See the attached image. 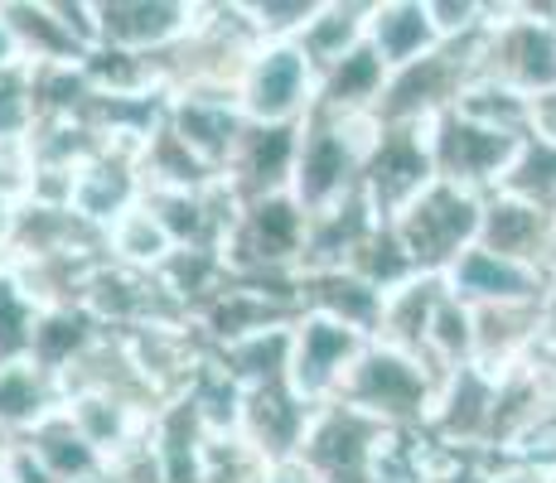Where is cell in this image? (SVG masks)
Instances as JSON below:
<instances>
[{
  "label": "cell",
  "mask_w": 556,
  "mask_h": 483,
  "mask_svg": "<svg viewBox=\"0 0 556 483\" xmlns=\"http://www.w3.org/2000/svg\"><path fill=\"white\" fill-rule=\"evenodd\" d=\"M556 5H489V25L479 35V78L518 97H542L556 88Z\"/></svg>",
  "instance_id": "1"
},
{
  "label": "cell",
  "mask_w": 556,
  "mask_h": 483,
  "mask_svg": "<svg viewBox=\"0 0 556 483\" xmlns=\"http://www.w3.org/2000/svg\"><path fill=\"white\" fill-rule=\"evenodd\" d=\"M435 396H441V378L421 358H406L397 348L368 343V353L339 382L334 402L354 406V411L392 425V431H426Z\"/></svg>",
  "instance_id": "2"
},
{
  "label": "cell",
  "mask_w": 556,
  "mask_h": 483,
  "mask_svg": "<svg viewBox=\"0 0 556 483\" xmlns=\"http://www.w3.org/2000/svg\"><path fill=\"white\" fill-rule=\"evenodd\" d=\"M479 223H484V199L459 185L435 179L397 223H388L412 252L421 276H445L469 246H479Z\"/></svg>",
  "instance_id": "3"
},
{
  "label": "cell",
  "mask_w": 556,
  "mask_h": 483,
  "mask_svg": "<svg viewBox=\"0 0 556 483\" xmlns=\"http://www.w3.org/2000/svg\"><path fill=\"white\" fill-rule=\"evenodd\" d=\"M431 131V155H435V179L445 185H459L479 199L504 189L513 160L528 136H513V131H498V126H484L465 112H441L435 122H426Z\"/></svg>",
  "instance_id": "4"
},
{
  "label": "cell",
  "mask_w": 556,
  "mask_h": 483,
  "mask_svg": "<svg viewBox=\"0 0 556 483\" xmlns=\"http://www.w3.org/2000/svg\"><path fill=\"white\" fill-rule=\"evenodd\" d=\"M315 97H319V73L301 45L256 49L238 88L242 116L252 126H295V116L305 106H315Z\"/></svg>",
  "instance_id": "5"
},
{
  "label": "cell",
  "mask_w": 556,
  "mask_h": 483,
  "mask_svg": "<svg viewBox=\"0 0 556 483\" xmlns=\"http://www.w3.org/2000/svg\"><path fill=\"white\" fill-rule=\"evenodd\" d=\"M368 343L372 339L354 325H339V319H329V315H305L291 339V372H286V382H291L295 396L309 406L334 402L339 382H344L349 368L368 353Z\"/></svg>",
  "instance_id": "6"
},
{
  "label": "cell",
  "mask_w": 556,
  "mask_h": 483,
  "mask_svg": "<svg viewBox=\"0 0 556 483\" xmlns=\"http://www.w3.org/2000/svg\"><path fill=\"white\" fill-rule=\"evenodd\" d=\"M547 271L538 266L508 262V256H494L484 246H469L465 256L445 271V290L455 300H465L469 309H489V305H538L547 295Z\"/></svg>",
  "instance_id": "7"
},
{
  "label": "cell",
  "mask_w": 556,
  "mask_h": 483,
  "mask_svg": "<svg viewBox=\"0 0 556 483\" xmlns=\"http://www.w3.org/2000/svg\"><path fill=\"white\" fill-rule=\"evenodd\" d=\"M194 5H98V49H165L194 29Z\"/></svg>",
  "instance_id": "8"
},
{
  "label": "cell",
  "mask_w": 556,
  "mask_h": 483,
  "mask_svg": "<svg viewBox=\"0 0 556 483\" xmlns=\"http://www.w3.org/2000/svg\"><path fill=\"white\" fill-rule=\"evenodd\" d=\"M445 39L435 35V20L426 0H388V5H372L368 20V49L388 63V73L406 68V63L435 53Z\"/></svg>",
  "instance_id": "9"
},
{
  "label": "cell",
  "mask_w": 556,
  "mask_h": 483,
  "mask_svg": "<svg viewBox=\"0 0 556 483\" xmlns=\"http://www.w3.org/2000/svg\"><path fill=\"white\" fill-rule=\"evenodd\" d=\"M445 300V276H416V281L397 285L382 305V325L372 343L382 348H397L406 358H426V343H431V325L435 309Z\"/></svg>",
  "instance_id": "10"
},
{
  "label": "cell",
  "mask_w": 556,
  "mask_h": 483,
  "mask_svg": "<svg viewBox=\"0 0 556 483\" xmlns=\"http://www.w3.org/2000/svg\"><path fill=\"white\" fill-rule=\"evenodd\" d=\"M295 155H301V131L295 126H252L242 131L238 150H232L228 165L238 169V185H252L256 193H276V185L295 175Z\"/></svg>",
  "instance_id": "11"
},
{
  "label": "cell",
  "mask_w": 556,
  "mask_h": 483,
  "mask_svg": "<svg viewBox=\"0 0 556 483\" xmlns=\"http://www.w3.org/2000/svg\"><path fill=\"white\" fill-rule=\"evenodd\" d=\"M29 455L45 465V474L53 483H92V474H102V455L83 440V431L68 421V411H53L29 431Z\"/></svg>",
  "instance_id": "12"
},
{
  "label": "cell",
  "mask_w": 556,
  "mask_h": 483,
  "mask_svg": "<svg viewBox=\"0 0 556 483\" xmlns=\"http://www.w3.org/2000/svg\"><path fill=\"white\" fill-rule=\"evenodd\" d=\"M106 246H112V252L122 256L126 266H136V271L165 266L169 256H175V238H169L165 223L151 213V203H136V208H126L122 218L106 228Z\"/></svg>",
  "instance_id": "13"
},
{
  "label": "cell",
  "mask_w": 556,
  "mask_h": 483,
  "mask_svg": "<svg viewBox=\"0 0 556 483\" xmlns=\"http://www.w3.org/2000/svg\"><path fill=\"white\" fill-rule=\"evenodd\" d=\"M45 378L49 372L35 363H5L0 368V425H29L35 431L45 416L59 411Z\"/></svg>",
  "instance_id": "14"
},
{
  "label": "cell",
  "mask_w": 556,
  "mask_h": 483,
  "mask_svg": "<svg viewBox=\"0 0 556 483\" xmlns=\"http://www.w3.org/2000/svg\"><path fill=\"white\" fill-rule=\"evenodd\" d=\"M498 193H513V199L556 213V150L542 145V141H522L518 160H513V169H508V179Z\"/></svg>",
  "instance_id": "15"
},
{
  "label": "cell",
  "mask_w": 556,
  "mask_h": 483,
  "mask_svg": "<svg viewBox=\"0 0 556 483\" xmlns=\"http://www.w3.org/2000/svg\"><path fill=\"white\" fill-rule=\"evenodd\" d=\"M528 141H542L556 150V88L528 102Z\"/></svg>",
  "instance_id": "16"
},
{
  "label": "cell",
  "mask_w": 556,
  "mask_h": 483,
  "mask_svg": "<svg viewBox=\"0 0 556 483\" xmlns=\"http://www.w3.org/2000/svg\"><path fill=\"white\" fill-rule=\"evenodd\" d=\"M232 15H238V10H228V25H232ZM228 25H218L223 35H228ZM199 53H203V59H228V45H218V49H199ZM194 88H203V92H208V88H223V68L203 63V68L194 73Z\"/></svg>",
  "instance_id": "17"
},
{
  "label": "cell",
  "mask_w": 556,
  "mask_h": 483,
  "mask_svg": "<svg viewBox=\"0 0 556 483\" xmlns=\"http://www.w3.org/2000/svg\"><path fill=\"white\" fill-rule=\"evenodd\" d=\"M542 353L556 358V276L547 281V295H542Z\"/></svg>",
  "instance_id": "18"
},
{
  "label": "cell",
  "mask_w": 556,
  "mask_h": 483,
  "mask_svg": "<svg viewBox=\"0 0 556 483\" xmlns=\"http://www.w3.org/2000/svg\"><path fill=\"white\" fill-rule=\"evenodd\" d=\"M489 483H547V474H542V469H528V465H513V459H498Z\"/></svg>",
  "instance_id": "19"
},
{
  "label": "cell",
  "mask_w": 556,
  "mask_h": 483,
  "mask_svg": "<svg viewBox=\"0 0 556 483\" xmlns=\"http://www.w3.org/2000/svg\"><path fill=\"white\" fill-rule=\"evenodd\" d=\"M15 59H25V49H20V39H15V35H10L5 15H0V73H5Z\"/></svg>",
  "instance_id": "20"
},
{
  "label": "cell",
  "mask_w": 556,
  "mask_h": 483,
  "mask_svg": "<svg viewBox=\"0 0 556 483\" xmlns=\"http://www.w3.org/2000/svg\"><path fill=\"white\" fill-rule=\"evenodd\" d=\"M15 223H20L15 203H10V199H0V246H5V242H15Z\"/></svg>",
  "instance_id": "21"
},
{
  "label": "cell",
  "mask_w": 556,
  "mask_h": 483,
  "mask_svg": "<svg viewBox=\"0 0 556 483\" xmlns=\"http://www.w3.org/2000/svg\"><path fill=\"white\" fill-rule=\"evenodd\" d=\"M547 483H556V469H547Z\"/></svg>",
  "instance_id": "22"
},
{
  "label": "cell",
  "mask_w": 556,
  "mask_h": 483,
  "mask_svg": "<svg viewBox=\"0 0 556 483\" xmlns=\"http://www.w3.org/2000/svg\"><path fill=\"white\" fill-rule=\"evenodd\" d=\"M552 35H556V10H552Z\"/></svg>",
  "instance_id": "23"
}]
</instances>
